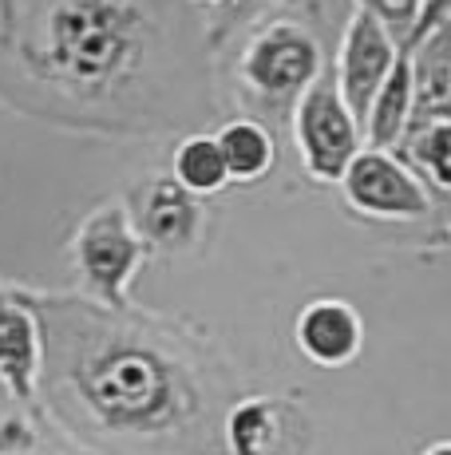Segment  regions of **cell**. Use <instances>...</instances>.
<instances>
[{
  "instance_id": "6da1fadb",
  "label": "cell",
  "mask_w": 451,
  "mask_h": 455,
  "mask_svg": "<svg viewBox=\"0 0 451 455\" xmlns=\"http://www.w3.org/2000/svg\"><path fill=\"white\" fill-rule=\"evenodd\" d=\"M214 64L186 0H0V103L72 135H190L222 108Z\"/></svg>"
},
{
  "instance_id": "7a4b0ae2",
  "label": "cell",
  "mask_w": 451,
  "mask_h": 455,
  "mask_svg": "<svg viewBox=\"0 0 451 455\" xmlns=\"http://www.w3.org/2000/svg\"><path fill=\"white\" fill-rule=\"evenodd\" d=\"M28 305L44 348L36 400L72 440L99 455H226L241 392L210 332L83 293H28Z\"/></svg>"
},
{
  "instance_id": "3957f363",
  "label": "cell",
  "mask_w": 451,
  "mask_h": 455,
  "mask_svg": "<svg viewBox=\"0 0 451 455\" xmlns=\"http://www.w3.org/2000/svg\"><path fill=\"white\" fill-rule=\"evenodd\" d=\"M325 68V48L309 24H301L297 16L257 20L233 64V84L246 119H257L270 135L273 127H289L297 100Z\"/></svg>"
},
{
  "instance_id": "277c9868",
  "label": "cell",
  "mask_w": 451,
  "mask_h": 455,
  "mask_svg": "<svg viewBox=\"0 0 451 455\" xmlns=\"http://www.w3.org/2000/svg\"><path fill=\"white\" fill-rule=\"evenodd\" d=\"M146 258L151 246L138 238L123 198H103L72 234V266L80 274L83 297L99 305H131V282Z\"/></svg>"
},
{
  "instance_id": "5b68a950",
  "label": "cell",
  "mask_w": 451,
  "mask_h": 455,
  "mask_svg": "<svg viewBox=\"0 0 451 455\" xmlns=\"http://www.w3.org/2000/svg\"><path fill=\"white\" fill-rule=\"evenodd\" d=\"M289 135L297 147V159L313 182H341L349 163L364 151V131L336 95L333 72H320L309 92L297 100L289 116Z\"/></svg>"
},
{
  "instance_id": "8992f818",
  "label": "cell",
  "mask_w": 451,
  "mask_h": 455,
  "mask_svg": "<svg viewBox=\"0 0 451 455\" xmlns=\"http://www.w3.org/2000/svg\"><path fill=\"white\" fill-rule=\"evenodd\" d=\"M226 455H309L313 416L293 396H238L222 424Z\"/></svg>"
},
{
  "instance_id": "52a82bcc",
  "label": "cell",
  "mask_w": 451,
  "mask_h": 455,
  "mask_svg": "<svg viewBox=\"0 0 451 455\" xmlns=\"http://www.w3.org/2000/svg\"><path fill=\"white\" fill-rule=\"evenodd\" d=\"M336 187L344 190V203L360 210L364 218H384V222H415L428 218L431 195L392 151H372L364 147Z\"/></svg>"
},
{
  "instance_id": "ba28073f",
  "label": "cell",
  "mask_w": 451,
  "mask_h": 455,
  "mask_svg": "<svg viewBox=\"0 0 451 455\" xmlns=\"http://www.w3.org/2000/svg\"><path fill=\"white\" fill-rule=\"evenodd\" d=\"M127 218L151 250L186 253L206 230V203L182 190L170 174H146L123 195Z\"/></svg>"
},
{
  "instance_id": "9c48e42d",
  "label": "cell",
  "mask_w": 451,
  "mask_h": 455,
  "mask_svg": "<svg viewBox=\"0 0 451 455\" xmlns=\"http://www.w3.org/2000/svg\"><path fill=\"white\" fill-rule=\"evenodd\" d=\"M400 44L392 40V32L364 8H352L349 24L341 32V48H336V64L328 68L336 84V95L344 100V108L352 111V119L364 131V116H368L372 95L380 92V84L388 80V72L396 68Z\"/></svg>"
},
{
  "instance_id": "30bf717a",
  "label": "cell",
  "mask_w": 451,
  "mask_h": 455,
  "mask_svg": "<svg viewBox=\"0 0 451 455\" xmlns=\"http://www.w3.org/2000/svg\"><path fill=\"white\" fill-rule=\"evenodd\" d=\"M293 345L313 369H344L364 348V317L344 297H313L293 321Z\"/></svg>"
},
{
  "instance_id": "8fae6325",
  "label": "cell",
  "mask_w": 451,
  "mask_h": 455,
  "mask_svg": "<svg viewBox=\"0 0 451 455\" xmlns=\"http://www.w3.org/2000/svg\"><path fill=\"white\" fill-rule=\"evenodd\" d=\"M40 353V321L28 293L0 285V388L8 396L36 400Z\"/></svg>"
},
{
  "instance_id": "7c38bea8",
  "label": "cell",
  "mask_w": 451,
  "mask_h": 455,
  "mask_svg": "<svg viewBox=\"0 0 451 455\" xmlns=\"http://www.w3.org/2000/svg\"><path fill=\"white\" fill-rule=\"evenodd\" d=\"M415 116V80H412V52L400 48L396 68L388 72V80L380 84V92L372 95L368 116H364V147L372 151H392L400 147Z\"/></svg>"
},
{
  "instance_id": "4fadbf2b",
  "label": "cell",
  "mask_w": 451,
  "mask_h": 455,
  "mask_svg": "<svg viewBox=\"0 0 451 455\" xmlns=\"http://www.w3.org/2000/svg\"><path fill=\"white\" fill-rule=\"evenodd\" d=\"M214 143H218V151H222L230 182H246V187L249 182H262L277 163V139L257 124V119H246V116L226 119V124L214 131Z\"/></svg>"
},
{
  "instance_id": "5bb4252c",
  "label": "cell",
  "mask_w": 451,
  "mask_h": 455,
  "mask_svg": "<svg viewBox=\"0 0 451 455\" xmlns=\"http://www.w3.org/2000/svg\"><path fill=\"white\" fill-rule=\"evenodd\" d=\"M170 179L178 182L182 190H190L194 198H214L230 187V174H226L222 151L214 143L210 131H190L175 143V155H170Z\"/></svg>"
},
{
  "instance_id": "9a60e30c",
  "label": "cell",
  "mask_w": 451,
  "mask_h": 455,
  "mask_svg": "<svg viewBox=\"0 0 451 455\" xmlns=\"http://www.w3.org/2000/svg\"><path fill=\"white\" fill-rule=\"evenodd\" d=\"M407 155L436 187L451 190V119H431L428 127L415 131Z\"/></svg>"
},
{
  "instance_id": "2e32d148",
  "label": "cell",
  "mask_w": 451,
  "mask_h": 455,
  "mask_svg": "<svg viewBox=\"0 0 451 455\" xmlns=\"http://www.w3.org/2000/svg\"><path fill=\"white\" fill-rule=\"evenodd\" d=\"M277 4H285V0H230V4L214 8V16H206L214 52H218L226 40L238 36V28H249V24H257L265 12H273Z\"/></svg>"
},
{
  "instance_id": "e0dca14e",
  "label": "cell",
  "mask_w": 451,
  "mask_h": 455,
  "mask_svg": "<svg viewBox=\"0 0 451 455\" xmlns=\"http://www.w3.org/2000/svg\"><path fill=\"white\" fill-rule=\"evenodd\" d=\"M357 8H364V12L376 16V20L392 32V40L404 48V44L412 40L415 24H420L423 0H357Z\"/></svg>"
},
{
  "instance_id": "ac0fdd59",
  "label": "cell",
  "mask_w": 451,
  "mask_h": 455,
  "mask_svg": "<svg viewBox=\"0 0 451 455\" xmlns=\"http://www.w3.org/2000/svg\"><path fill=\"white\" fill-rule=\"evenodd\" d=\"M36 448V432L20 412H0V455H28Z\"/></svg>"
},
{
  "instance_id": "d6986e66",
  "label": "cell",
  "mask_w": 451,
  "mask_h": 455,
  "mask_svg": "<svg viewBox=\"0 0 451 455\" xmlns=\"http://www.w3.org/2000/svg\"><path fill=\"white\" fill-rule=\"evenodd\" d=\"M420 455H451V440H436V443H428Z\"/></svg>"
},
{
  "instance_id": "ffe728a7",
  "label": "cell",
  "mask_w": 451,
  "mask_h": 455,
  "mask_svg": "<svg viewBox=\"0 0 451 455\" xmlns=\"http://www.w3.org/2000/svg\"><path fill=\"white\" fill-rule=\"evenodd\" d=\"M186 4H194V8H222V4H230V0H186Z\"/></svg>"
}]
</instances>
